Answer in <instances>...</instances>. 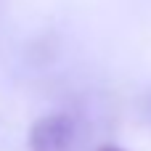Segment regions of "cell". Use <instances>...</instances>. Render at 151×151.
Returning <instances> with one entry per match:
<instances>
[{"instance_id": "6da1fadb", "label": "cell", "mask_w": 151, "mask_h": 151, "mask_svg": "<svg viewBox=\"0 0 151 151\" xmlns=\"http://www.w3.org/2000/svg\"><path fill=\"white\" fill-rule=\"evenodd\" d=\"M77 122L69 111H50L37 117L27 130L29 151H69L74 146Z\"/></svg>"}, {"instance_id": "7a4b0ae2", "label": "cell", "mask_w": 151, "mask_h": 151, "mask_svg": "<svg viewBox=\"0 0 151 151\" xmlns=\"http://www.w3.org/2000/svg\"><path fill=\"white\" fill-rule=\"evenodd\" d=\"M98 151H125V149H119V146H111V143H106V146H101Z\"/></svg>"}]
</instances>
